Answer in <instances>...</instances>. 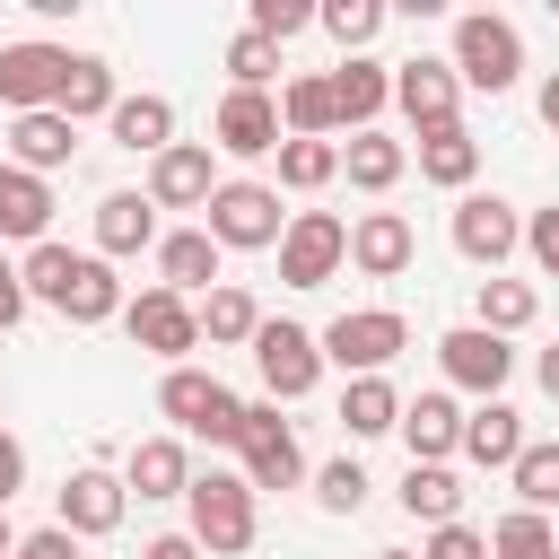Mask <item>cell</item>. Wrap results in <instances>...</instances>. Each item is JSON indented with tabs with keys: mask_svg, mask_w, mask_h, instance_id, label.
Masks as SVG:
<instances>
[{
	"mask_svg": "<svg viewBox=\"0 0 559 559\" xmlns=\"http://www.w3.org/2000/svg\"><path fill=\"white\" fill-rule=\"evenodd\" d=\"M183 507H192V542L210 559H245L253 550V480L245 472H192Z\"/></svg>",
	"mask_w": 559,
	"mask_h": 559,
	"instance_id": "cell-1",
	"label": "cell"
},
{
	"mask_svg": "<svg viewBox=\"0 0 559 559\" xmlns=\"http://www.w3.org/2000/svg\"><path fill=\"white\" fill-rule=\"evenodd\" d=\"M157 411H166L183 437H210V445H236V437H245V402H236L218 376H201V367H166Z\"/></svg>",
	"mask_w": 559,
	"mask_h": 559,
	"instance_id": "cell-2",
	"label": "cell"
},
{
	"mask_svg": "<svg viewBox=\"0 0 559 559\" xmlns=\"http://www.w3.org/2000/svg\"><path fill=\"white\" fill-rule=\"evenodd\" d=\"M515 70H524V35H515L507 17H489V9L454 17V79H463V87L507 96V87H515Z\"/></svg>",
	"mask_w": 559,
	"mask_h": 559,
	"instance_id": "cell-3",
	"label": "cell"
},
{
	"mask_svg": "<svg viewBox=\"0 0 559 559\" xmlns=\"http://www.w3.org/2000/svg\"><path fill=\"white\" fill-rule=\"evenodd\" d=\"M323 358L341 367V376H384L393 358H402V341H411V323L393 314V306H358V314H332L323 332Z\"/></svg>",
	"mask_w": 559,
	"mask_h": 559,
	"instance_id": "cell-4",
	"label": "cell"
},
{
	"mask_svg": "<svg viewBox=\"0 0 559 559\" xmlns=\"http://www.w3.org/2000/svg\"><path fill=\"white\" fill-rule=\"evenodd\" d=\"M201 227L218 236V253H227V245H236V253L280 245V236H288V218H280V183H218L210 210H201Z\"/></svg>",
	"mask_w": 559,
	"mask_h": 559,
	"instance_id": "cell-5",
	"label": "cell"
},
{
	"mask_svg": "<svg viewBox=\"0 0 559 559\" xmlns=\"http://www.w3.org/2000/svg\"><path fill=\"white\" fill-rule=\"evenodd\" d=\"M70 70H79L70 44H0V105L9 114H52Z\"/></svg>",
	"mask_w": 559,
	"mask_h": 559,
	"instance_id": "cell-6",
	"label": "cell"
},
{
	"mask_svg": "<svg viewBox=\"0 0 559 559\" xmlns=\"http://www.w3.org/2000/svg\"><path fill=\"white\" fill-rule=\"evenodd\" d=\"M341 262H349V227H341L332 210H297L288 236H280V280H288V288H323Z\"/></svg>",
	"mask_w": 559,
	"mask_h": 559,
	"instance_id": "cell-7",
	"label": "cell"
},
{
	"mask_svg": "<svg viewBox=\"0 0 559 559\" xmlns=\"http://www.w3.org/2000/svg\"><path fill=\"white\" fill-rule=\"evenodd\" d=\"M236 454H245V480H253V489H297V472H306L297 428L280 419V402H245V437H236Z\"/></svg>",
	"mask_w": 559,
	"mask_h": 559,
	"instance_id": "cell-8",
	"label": "cell"
},
{
	"mask_svg": "<svg viewBox=\"0 0 559 559\" xmlns=\"http://www.w3.org/2000/svg\"><path fill=\"white\" fill-rule=\"evenodd\" d=\"M122 323H131V341H140L148 358H166V367H183V349H201V314H192V297H175L166 280H157L148 297H131Z\"/></svg>",
	"mask_w": 559,
	"mask_h": 559,
	"instance_id": "cell-9",
	"label": "cell"
},
{
	"mask_svg": "<svg viewBox=\"0 0 559 559\" xmlns=\"http://www.w3.org/2000/svg\"><path fill=\"white\" fill-rule=\"evenodd\" d=\"M253 367H262V393H271V402H297V393H314V376H323V341L297 332V323H262V332H253Z\"/></svg>",
	"mask_w": 559,
	"mask_h": 559,
	"instance_id": "cell-10",
	"label": "cell"
},
{
	"mask_svg": "<svg viewBox=\"0 0 559 559\" xmlns=\"http://www.w3.org/2000/svg\"><path fill=\"white\" fill-rule=\"evenodd\" d=\"M515 245H524V218H515V201H498V192H463V201H454V253H463V262L498 271Z\"/></svg>",
	"mask_w": 559,
	"mask_h": 559,
	"instance_id": "cell-11",
	"label": "cell"
},
{
	"mask_svg": "<svg viewBox=\"0 0 559 559\" xmlns=\"http://www.w3.org/2000/svg\"><path fill=\"white\" fill-rule=\"evenodd\" d=\"M437 367L463 384V393H480V402H498V384L515 376V349L498 341V332H480V323H454L445 341H437Z\"/></svg>",
	"mask_w": 559,
	"mask_h": 559,
	"instance_id": "cell-12",
	"label": "cell"
},
{
	"mask_svg": "<svg viewBox=\"0 0 559 559\" xmlns=\"http://www.w3.org/2000/svg\"><path fill=\"white\" fill-rule=\"evenodd\" d=\"M218 148L227 157H280V140H288V122H280V105L262 96V87H227V105H218Z\"/></svg>",
	"mask_w": 559,
	"mask_h": 559,
	"instance_id": "cell-13",
	"label": "cell"
},
{
	"mask_svg": "<svg viewBox=\"0 0 559 559\" xmlns=\"http://www.w3.org/2000/svg\"><path fill=\"white\" fill-rule=\"evenodd\" d=\"M210 192H218V166H210L201 140H175L166 157H148V201L157 210H210Z\"/></svg>",
	"mask_w": 559,
	"mask_h": 559,
	"instance_id": "cell-14",
	"label": "cell"
},
{
	"mask_svg": "<svg viewBox=\"0 0 559 559\" xmlns=\"http://www.w3.org/2000/svg\"><path fill=\"white\" fill-rule=\"evenodd\" d=\"M454 96H463L454 61H393V105H402L419 131H445V122H454Z\"/></svg>",
	"mask_w": 559,
	"mask_h": 559,
	"instance_id": "cell-15",
	"label": "cell"
},
{
	"mask_svg": "<svg viewBox=\"0 0 559 559\" xmlns=\"http://www.w3.org/2000/svg\"><path fill=\"white\" fill-rule=\"evenodd\" d=\"M411 253H419V236H411V218H402V210H367V218L349 227V262H358L367 280H402V271H411Z\"/></svg>",
	"mask_w": 559,
	"mask_h": 559,
	"instance_id": "cell-16",
	"label": "cell"
},
{
	"mask_svg": "<svg viewBox=\"0 0 559 559\" xmlns=\"http://www.w3.org/2000/svg\"><path fill=\"white\" fill-rule=\"evenodd\" d=\"M122 507H131V489L114 480V472H70L61 480V533H114L122 524Z\"/></svg>",
	"mask_w": 559,
	"mask_h": 559,
	"instance_id": "cell-17",
	"label": "cell"
},
{
	"mask_svg": "<svg viewBox=\"0 0 559 559\" xmlns=\"http://www.w3.org/2000/svg\"><path fill=\"white\" fill-rule=\"evenodd\" d=\"M402 445H411V463H445V454H463V411H454V393H419V402H402Z\"/></svg>",
	"mask_w": 559,
	"mask_h": 559,
	"instance_id": "cell-18",
	"label": "cell"
},
{
	"mask_svg": "<svg viewBox=\"0 0 559 559\" xmlns=\"http://www.w3.org/2000/svg\"><path fill=\"white\" fill-rule=\"evenodd\" d=\"M533 437H524V411H507V402H480V411H463V454L480 463V472H515V454H524Z\"/></svg>",
	"mask_w": 559,
	"mask_h": 559,
	"instance_id": "cell-19",
	"label": "cell"
},
{
	"mask_svg": "<svg viewBox=\"0 0 559 559\" xmlns=\"http://www.w3.org/2000/svg\"><path fill=\"white\" fill-rule=\"evenodd\" d=\"M70 148H79V122L70 114H17L9 122V166H26V175L70 166Z\"/></svg>",
	"mask_w": 559,
	"mask_h": 559,
	"instance_id": "cell-20",
	"label": "cell"
},
{
	"mask_svg": "<svg viewBox=\"0 0 559 559\" xmlns=\"http://www.w3.org/2000/svg\"><path fill=\"white\" fill-rule=\"evenodd\" d=\"M122 489H131V498H183V489H192V454H183L175 437H140L131 463H122Z\"/></svg>",
	"mask_w": 559,
	"mask_h": 559,
	"instance_id": "cell-21",
	"label": "cell"
},
{
	"mask_svg": "<svg viewBox=\"0 0 559 559\" xmlns=\"http://www.w3.org/2000/svg\"><path fill=\"white\" fill-rule=\"evenodd\" d=\"M44 227H52V183L26 175V166H0V236H17V245L35 253Z\"/></svg>",
	"mask_w": 559,
	"mask_h": 559,
	"instance_id": "cell-22",
	"label": "cell"
},
{
	"mask_svg": "<svg viewBox=\"0 0 559 559\" xmlns=\"http://www.w3.org/2000/svg\"><path fill=\"white\" fill-rule=\"evenodd\" d=\"M157 271H166L175 297L218 288V236H210V227H175V236H157Z\"/></svg>",
	"mask_w": 559,
	"mask_h": 559,
	"instance_id": "cell-23",
	"label": "cell"
},
{
	"mask_svg": "<svg viewBox=\"0 0 559 559\" xmlns=\"http://www.w3.org/2000/svg\"><path fill=\"white\" fill-rule=\"evenodd\" d=\"M332 105H341V122H349V131H367V122H376V114L393 105V70H384V61H358V52H349V61L332 70Z\"/></svg>",
	"mask_w": 559,
	"mask_h": 559,
	"instance_id": "cell-24",
	"label": "cell"
},
{
	"mask_svg": "<svg viewBox=\"0 0 559 559\" xmlns=\"http://www.w3.org/2000/svg\"><path fill=\"white\" fill-rule=\"evenodd\" d=\"M157 245V201L148 192H105L96 201V253H140Z\"/></svg>",
	"mask_w": 559,
	"mask_h": 559,
	"instance_id": "cell-25",
	"label": "cell"
},
{
	"mask_svg": "<svg viewBox=\"0 0 559 559\" xmlns=\"http://www.w3.org/2000/svg\"><path fill=\"white\" fill-rule=\"evenodd\" d=\"M402 515L428 524V533H437V524H463V480H454L445 463H411V472H402Z\"/></svg>",
	"mask_w": 559,
	"mask_h": 559,
	"instance_id": "cell-26",
	"label": "cell"
},
{
	"mask_svg": "<svg viewBox=\"0 0 559 559\" xmlns=\"http://www.w3.org/2000/svg\"><path fill=\"white\" fill-rule=\"evenodd\" d=\"M105 131H114L131 157H166V148H175V105H166V96H122Z\"/></svg>",
	"mask_w": 559,
	"mask_h": 559,
	"instance_id": "cell-27",
	"label": "cell"
},
{
	"mask_svg": "<svg viewBox=\"0 0 559 559\" xmlns=\"http://www.w3.org/2000/svg\"><path fill=\"white\" fill-rule=\"evenodd\" d=\"M131 297H122V280H114V262L105 253H79V271H70V297H61V314L70 323H114Z\"/></svg>",
	"mask_w": 559,
	"mask_h": 559,
	"instance_id": "cell-28",
	"label": "cell"
},
{
	"mask_svg": "<svg viewBox=\"0 0 559 559\" xmlns=\"http://www.w3.org/2000/svg\"><path fill=\"white\" fill-rule=\"evenodd\" d=\"M419 175H428V183H445V192H463V183L480 175V140H472L463 122H445V131H419Z\"/></svg>",
	"mask_w": 559,
	"mask_h": 559,
	"instance_id": "cell-29",
	"label": "cell"
},
{
	"mask_svg": "<svg viewBox=\"0 0 559 559\" xmlns=\"http://www.w3.org/2000/svg\"><path fill=\"white\" fill-rule=\"evenodd\" d=\"M280 122H288V140H332V131H341L332 79H288V87H280Z\"/></svg>",
	"mask_w": 559,
	"mask_h": 559,
	"instance_id": "cell-30",
	"label": "cell"
},
{
	"mask_svg": "<svg viewBox=\"0 0 559 559\" xmlns=\"http://www.w3.org/2000/svg\"><path fill=\"white\" fill-rule=\"evenodd\" d=\"M402 166H411V148H402V140H384V131H358V140L341 148V175H349L358 192H393V183H402Z\"/></svg>",
	"mask_w": 559,
	"mask_h": 559,
	"instance_id": "cell-31",
	"label": "cell"
},
{
	"mask_svg": "<svg viewBox=\"0 0 559 559\" xmlns=\"http://www.w3.org/2000/svg\"><path fill=\"white\" fill-rule=\"evenodd\" d=\"M341 428H349V437H384V428H402V393H393L384 376H349V393H341Z\"/></svg>",
	"mask_w": 559,
	"mask_h": 559,
	"instance_id": "cell-32",
	"label": "cell"
},
{
	"mask_svg": "<svg viewBox=\"0 0 559 559\" xmlns=\"http://www.w3.org/2000/svg\"><path fill=\"white\" fill-rule=\"evenodd\" d=\"M114 105H122V87H114V70L96 61V52H79V70H70V87H61V105L52 114H70V122H114Z\"/></svg>",
	"mask_w": 559,
	"mask_h": 559,
	"instance_id": "cell-33",
	"label": "cell"
},
{
	"mask_svg": "<svg viewBox=\"0 0 559 559\" xmlns=\"http://www.w3.org/2000/svg\"><path fill=\"white\" fill-rule=\"evenodd\" d=\"M472 306H480V332H498V341H507V332H524V323H533V306H542V297H533V280H498V271H489Z\"/></svg>",
	"mask_w": 559,
	"mask_h": 559,
	"instance_id": "cell-34",
	"label": "cell"
},
{
	"mask_svg": "<svg viewBox=\"0 0 559 559\" xmlns=\"http://www.w3.org/2000/svg\"><path fill=\"white\" fill-rule=\"evenodd\" d=\"M507 480H515V498H524L533 515H550V507H559V437H542V445H524Z\"/></svg>",
	"mask_w": 559,
	"mask_h": 559,
	"instance_id": "cell-35",
	"label": "cell"
},
{
	"mask_svg": "<svg viewBox=\"0 0 559 559\" xmlns=\"http://www.w3.org/2000/svg\"><path fill=\"white\" fill-rule=\"evenodd\" d=\"M341 175V148L332 140H280V183L288 192H323Z\"/></svg>",
	"mask_w": 559,
	"mask_h": 559,
	"instance_id": "cell-36",
	"label": "cell"
},
{
	"mask_svg": "<svg viewBox=\"0 0 559 559\" xmlns=\"http://www.w3.org/2000/svg\"><path fill=\"white\" fill-rule=\"evenodd\" d=\"M201 332H210L218 349H227V341H253V332H262V306H253L245 288H210V297H201Z\"/></svg>",
	"mask_w": 559,
	"mask_h": 559,
	"instance_id": "cell-37",
	"label": "cell"
},
{
	"mask_svg": "<svg viewBox=\"0 0 559 559\" xmlns=\"http://www.w3.org/2000/svg\"><path fill=\"white\" fill-rule=\"evenodd\" d=\"M489 559H559V533H550V515L515 507V515L489 533Z\"/></svg>",
	"mask_w": 559,
	"mask_h": 559,
	"instance_id": "cell-38",
	"label": "cell"
},
{
	"mask_svg": "<svg viewBox=\"0 0 559 559\" xmlns=\"http://www.w3.org/2000/svg\"><path fill=\"white\" fill-rule=\"evenodd\" d=\"M70 271H79V253H70V245H52V236H44V245L17 262L26 297H44V306H61V297H70Z\"/></svg>",
	"mask_w": 559,
	"mask_h": 559,
	"instance_id": "cell-39",
	"label": "cell"
},
{
	"mask_svg": "<svg viewBox=\"0 0 559 559\" xmlns=\"http://www.w3.org/2000/svg\"><path fill=\"white\" fill-rule=\"evenodd\" d=\"M314 26H323L332 44H349V52H358V44H376L384 9H376V0H323V9H314Z\"/></svg>",
	"mask_w": 559,
	"mask_h": 559,
	"instance_id": "cell-40",
	"label": "cell"
},
{
	"mask_svg": "<svg viewBox=\"0 0 559 559\" xmlns=\"http://www.w3.org/2000/svg\"><path fill=\"white\" fill-rule=\"evenodd\" d=\"M367 489H376V480H367V472H358L349 454L314 472V498H323V515H358V507H367Z\"/></svg>",
	"mask_w": 559,
	"mask_h": 559,
	"instance_id": "cell-41",
	"label": "cell"
},
{
	"mask_svg": "<svg viewBox=\"0 0 559 559\" xmlns=\"http://www.w3.org/2000/svg\"><path fill=\"white\" fill-rule=\"evenodd\" d=\"M227 70H236V87H262V96H271V70H280V44H262V35L245 26V35L227 44Z\"/></svg>",
	"mask_w": 559,
	"mask_h": 559,
	"instance_id": "cell-42",
	"label": "cell"
},
{
	"mask_svg": "<svg viewBox=\"0 0 559 559\" xmlns=\"http://www.w3.org/2000/svg\"><path fill=\"white\" fill-rule=\"evenodd\" d=\"M306 26H314L306 0H253V35H262V44H288V35H306Z\"/></svg>",
	"mask_w": 559,
	"mask_h": 559,
	"instance_id": "cell-43",
	"label": "cell"
},
{
	"mask_svg": "<svg viewBox=\"0 0 559 559\" xmlns=\"http://www.w3.org/2000/svg\"><path fill=\"white\" fill-rule=\"evenodd\" d=\"M524 253H533L542 280H559V210H533L524 218Z\"/></svg>",
	"mask_w": 559,
	"mask_h": 559,
	"instance_id": "cell-44",
	"label": "cell"
},
{
	"mask_svg": "<svg viewBox=\"0 0 559 559\" xmlns=\"http://www.w3.org/2000/svg\"><path fill=\"white\" fill-rule=\"evenodd\" d=\"M419 559H489V542H480V533H472V524H437V533H428V550H419Z\"/></svg>",
	"mask_w": 559,
	"mask_h": 559,
	"instance_id": "cell-45",
	"label": "cell"
},
{
	"mask_svg": "<svg viewBox=\"0 0 559 559\" xmlns=\"http://www.w3.org/2000/svg\"><path fill=\"white\" fill-rule=\"evenodd\" d=\"M17 559H79V533L44 524V533H26V542H17Z\"/></svg>",
	"mask_w": 559,
	"mask_h": 559,
	"instance_id": "cell-46",
	"label": "cell"
},
{
	"mask_svg": "<svg viewBox=\"0 0 559 559\" xmlns=\"http://www.w3.org/2000/svg\"><path fill=\"white\" fill-rule=\"evenodd\" d=\"M26 306H35V297H26L17 262H0V332H9V323H26Z\"/></svg>",
	"mask_w": 559,
	"mask_h": 559,
	"instance_id": "cell-47",
	"label": "cell"
},
{
	"mask_svg": "<svg viewBox=\"0 0 559 559\" xmlns=\"http://www.w3.org/2000/svg\"><path fill=\"white\" fill-rule=\"evenodd\" d=\"M17 480H26V445H17L9 428H0V507L17 498Z\"/></svg>",
	"mask_w": 559,
	"mask_h": 559,
	"instance_id": "cell-48",
	"label": "cell"
},
{
	"mask_svg": "<svg viewBox=\"0 0 559 559\" xmlns=\"http://www.w3.org/2000/svg\"><path fill=\"white\" fill-rule=\"evenodd\" d=\"M140 559H210V550H201V542H192V533H157V542H148V550H140Z\"/></svg>",
	"mask_w": 559,
	"mask_h": 559,
	"instance_id": "cell-49",
	"label": "cell"
},
{
	"mask_svg": "<svg viewBox=\"0 0 559 559\" xmlns=\"http://www.w3.org/2000/svg\"><path fill=\"white\" fill-rule=\"evenodd\" d=\"M533 376H542V393L559 402V349H542V358H533Z\"/></svg>",
	"mask_w": 559,
	"mask_h": 559,
	"instance_id": "cell-50",
	"label": "cell"
},
{
	"mask_svg": "<svg viewBox=\"0 0 559 559\" xmlns=\"http://www.w3.org/2000/svg\"><path fill=\"white\" fill-rule=\"evenodd\" d=\"M542 122H550V131H559V70H550V79H542Z\"/></svg>",
	"mask_w": 559,
	"mask_h": 559,
	"instance_id": "cell-51",
	"label": "cell"
},
{
	"mask_svg": "<svg viewBox=\"0 0 559 559\" xmlns=\"http://www.w3.org/2000/svg\"><path fill=\"white\" fill-rule=\"evenodd\" d=\"M17 542H26V533H9V507H0V559H17Z\"/></svg>",
	"mask_w": 559,
	"mask_h": 559,
	"instance_id": "cell-52",
	"label": "cell"
},
{
	"mask_svg": "<svg viewBox=\"0 0 559 559\" xmlns=\"http://www.w3.org/2000/svg\"><path fill=\"white\" fill-rule=\"evenodd\" d=\"M376 559H411V550H376Z\"/></svg>",
	"mask_w": 559,
	"mask_h": 559,
	"instance_id": "cell-53",
	"label": "cell"
}]
</instances>
